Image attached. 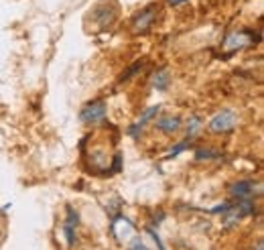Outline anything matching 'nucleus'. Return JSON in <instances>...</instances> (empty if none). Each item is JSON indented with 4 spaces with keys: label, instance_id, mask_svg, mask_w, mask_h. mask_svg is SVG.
<instances>
[{
    "label": "nucleus",
    "instance_id": "nucleus-1",
    "mask_svg": "<svg viewBox=\"0 0 264 250\" xmlns=\"http://www.w3.org/2000/svg\"><path fill=\"white\" fill-rule=\"evenodd\" d=\"M238 124V116L232 112V110H222V112H218V114H214L212 116V120H209V130L212 132H218V134H224V132H230V130H234V126Z\"/></svg>",
    "mask_w": 264,
    "mask_h": 250
},
{
    "label": "nucleus",
    "instance_id": "nucleus-2",
    "mask_svg": "<svg viewBox=\"0 0 264 250\" xmlns=\"http://www.w3.org/2000/svg\"><path fill=\"white\" fill-rule=\"evenodd\" d=\"M154 20H156V8H154V4H150V6H146V8H142L134 18H132V29H134V33H146L152 24H154Z\"/></svg>",
    "mask_w": 264,
    "mask_h": 250
},
{
    "label": "nucleus",
    "instance_id": "nucleus-3",
    "mask_svg": "<svg viewBox=\"0 0 264 250\" xmlns=\"http://www.w3.org/2000/svg\"><path fill=\"white\" fill-rule=\"evenodd\" d=\"M106 118V104L96 100V102H90L82 112H80V120L86 122V124H98Z\"/></svg>",
    "mask_w": 264,
    "mask_h": 250
},
{
    "label": "nucleus",
    "instance_id": "nucleus-4",
    "mask_svg": "<svg viewBox=\"0 0 264 250\" xmlns=\"http://www.w3.org/2000/svg\"><path fill=\"white\" fill-rule=\"evenodd\" d=\"M112 232H114V236H116L118 242L128 244L132 238H134V224H132L128 218L118 216L114 220V224H112Z\"/></svg>",
    "mask_w": 264,
    "mask_h": 250
},
{
    "label": "nucleus",
    "instance_id": "nucleus-5",
    "mask_svg": "<svg viewBox=\"0 0 264 250\" xmlns=\"http://www.w3.org/2000/svg\"><path fill=\"white\" fill-rule=\"evenodd\" d=\"M260 191H262L260 185L254 181H238L230 187V196L238 200H250L254 193H260Z\"/></svg>",
    "mask_w": 264,
    "mask_h": 250
},
{
    "label": "nucleus",
    "instance_id": "nucleus-6",
    "mask_svg": "<svg viewBox=\"0 0 264 250\" xmlns=\"http://www.w3.org/2000/svg\"><path fill=\"white\" fill-rule=\"evenodd\" d=\"M161 112V104H154V106H150V108H146L140 116H138V120L132 124L130 128H128V134H130L132 138H138V134H140V130L152 120V118H156V114Z\"/></svg>",
    "mask_w": 264,
    "mask_h": 250
},
{
    "label": "nucleus",
    "instance_id": "nucleus-7",
    "mask_svg": "<svg viewBox=\"0 0 264 250\" xmlns=\"http://www.w3.org/2000/svg\"><path fill=\"white\" fill-rule=\"evenodd\" d=\"M252 35L250 33H232V35H228V39H226V49L228 51H236V49H242V47H246V45H250L254 39H250Z\"/></svg>",
    "mask_w": 264,
    "mask_h": 250
},
{
    "label": "nucleus",
    "instance_id": "nucleus-8",
    "mask_svg": "<svg viewBox=\"0 0 264 250\" xmlns=\"http://www.w3.org/2000/svg\"><path fill=\"white\" fill-rule=\"evenodd\" d=\"M156 128L167 132V134H173L181 128V118L179 116H163V118L156 120Z\"/></svg>",
    "mask_w": 264,
    "mask_h": 250
},
{
    "label": "nucleus",
    "instance_id": "nucleus-9",
    "mask_svg": "<svg viewBox=\"0 0 264 250\" xmlns=\"http://www.w3.org/2000/svg\"><path fill=\"white\" fill-rule=\"evenodd\" d=\"M169 84H171V73L167 71V69H159V71H154L152 75H150V88L152 90H167L169 88Z\"/></svg>",
    "mask_w": 264,
    "mask_h": 250
},
{
    "label": "nucleus",
    "instance_id": "nucleus-10",
    "mask_svg": "<svg viewBox=\"0 0 264 250\" xmlns=\"http://www.w3.org/2000/svg\"><path fill=\"white\" fill-rule=\"evenodd\" d=\"M77 224H80L77 212H73V208L67 206V222H65V238H67V244H73V242H75L73 232H75V226H77Z\"/></svg>",
    "mask_w": 264,
    "mask_h": 250
},
{
    "label": "nucleus",
    "instance_id": "nucleus-11",
    "mask_svg": "<svg viewBox=\"0 0 264 250\" xmlns=\"http://www.w3.org/2000/svg\"><path fill=\"white\" fill-rule=\"evenodd\" d=\"M201 126H203V122H201L199 116H189V118H187V136L193 138V136L201 130Z\"/></svg>",
    "mask_w": 264,
    "mask_h": 250
},
{
    "label": "nucleus",
    "instance_id": "nucleus-12",
    "mask_svg": "<svg viewBox=\"0 0 264 250\" xmlns=\"http://www.w3.org/2000/svg\"><path fill=\"white\" fill-rule=\"evenodd\" d=\"M187 149V141H183V143H179L177 147H173L171 151H169V159H173V157H177L181 151H185Z\"/></svg>",
    "mask_w": 264,
    "mask_h": 250
},
{
    "label": "nucleus",
    "instance_id": "nucleus-13",
    "mask_svg": "<svg viewBox=\"0 0 264 250\" xmlns=\"http://www.w3.org/2000/svg\"><path fill=\"white\" fill-rule=\"evenodd\" d=\"M128 244H130V250H148V248H146V244H144V242H142L138 236H134Z\"/></svg>",
    "mask_w": 264,
    "mask_h": 250
},
{
    "label": "nucleus",
    "instance_id": "nucleus-14",
    "mask_svg": "<svg viewBox=\"0 0 264 250\" xmlns=\"http://www.w3.org/2000/svg\"><path fill=\"white\" fill-rule=\"evenodd\" d=\"M218 155H212V151H197V159H214Z\"/></svg>",
    "mask_w": 264,
    "mask_h": 250
},
{
    "label": "nucleus",
    "instance_id": "nucleus-15",
    "mask_svg": "<svg viewBox=\"0 0 264 250\" xmlns=\"http://www.w3.org/2000/svg\"><path fill=\"white\" fill-rule=\"evenodd\" d=\"M171 6H179V4H183V2H187V0H167Z\"/></svg>",
    "mask_w": 264,
    "mask_h": 250
}]
</instances>
